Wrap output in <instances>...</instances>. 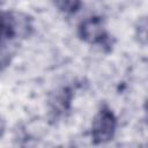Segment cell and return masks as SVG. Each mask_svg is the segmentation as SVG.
Segmentation results:
<instances>
[{"label":"cell","instance_id":"obj_6","mask_svg":"<svg viewBox=\"0 0 148 148\" xmlns=\"http://www.w3.org/2000/svg\"><path fill=\"white\" fill-rule=\"evenodd\" d=\"M12 56H13L12 49L7 44L0 42V71L9 65Z\"/></svg>","mask_w":148,"mask_h":148},{"label":"cell","instance_id":"obj_3","mask_svg":"<svg viewBox=\"0 0 148 148\" xmlns=\"http://www.w3.org/2000/svg\"><path fill=\"white\" fill-rule=\"evenodd\" d=\"M77 35L81 40L91 45H103L109 37L101 16H90L83 20L77 27Z\"/></svg>","mask_w":148,"mask_h":148},{"label":"cell","instance_id":"obj_1","mask_svg":"<svg viewBox=\"0 0 148 148\" xmlns=\"http://www.w3.org/2000/svg\"><path fill=\"white\" fill-rule=\"evenodd\" d=\"M0 23L3 38L7 40L28 38L34 31L31 16L17 10L0 13Z\"/></svg>","mask_w":148,"mask_h":148},{"label":"cell","instance_id":"obj_2","mask_svg":"<svg viewBox=\"0 0 148 148\" xmlns=\"http://www.w3.org/2000/svg\"><path fill=\"white\" fill-rule=\"evenodd\" d=\"M117 128V118L109 106H102L95 114L91 124V140L95 145L105 143L113 139Z\"/></svg>","mask_w":148,"mask_h":148},{"label":"cell","instance_id":"obj_5","mask_svg":"<svg viewBox=\"0 0 148 148\" xmlns=\"http://www.w3.org/2000/svg\"><path fill=\"white\" fill-rule=\"evenodd\" d=\"M56 8L64 14L76 13L82 5V0H53Z\"/></svg>","mask_w":148,"mask_h":148},{"label":"cell","instance_id":"obj_7","mask_svg":"<svg viewBox=\"0 0 148 148\" xmlns=\"http://www.w3.org/2000/svg\"><path fill=\"white\" fill-rule=\"evenodd\" d=\"M5 130H6V123H5L3 118L0 116V138H2V135L5 133Z\"/></svg>","mask_w":148,"mask_h":148},{"label":"cell","instance_id":"obj_9","mask_svg":"<svg viewBox=\"0 0 148 148\" xmlns=\"http://www.w3.org/2000/svg\"><path fill=\"white\" fill-rule=\"evenodd\" d=\"M3 2V0H0V3H2Z\"/></svg>","mask_w":148,"mask_h":148},{"label":"cell","instance_id":"obj_4","mask_svg":"<svg viewBox=\"0 0 148 148\" xmlns=\"http://www.w3.org/2000/svg\"><path fill=\"white\" fill-rule=\"evenodd\" d=\"M72 98H73V94H72L71 89L60 88L51 95L49 104H50L52 111L56 112L57 114H59V113H62L69 109Z\"/></svg>","mask_w":148,"mask_h":148},{"label":"cell","instance_id":"obj_8","mask_svg":"<svg viewBox=\"0 0 148 148\" xmlns=\"http://www.w3.org/2000/svg\"><path fill=\"white\" fill-rule=\"evenodd\" d=\"M3 35H2V29H1V23H0V42H2Z\"/></svg>","mask_w":148,"mask_h":148}]
</instances>
